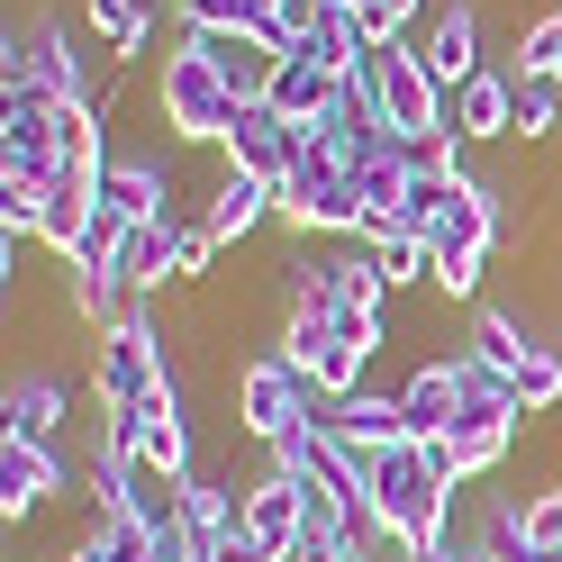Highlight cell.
<instances>
[{
  "label": "cell",
  "mask_w": 562,
  "mask_h": 562,
  "mask_svg": "<svg viewBox=\"0 0 562 562\" xmlns=\"http://www.w3.org/2000/svg\"><path fill=\"white\" fill-rule=\"evenodd\" d=\"M453 499H463V490L445 481L436 445H417V436H408V445H381V453H372V517L391 526V536H408L417 553L445 544L453 526H463V517H453Z\"/></svg>",
  "instance_id": "cell-1"
},
{
  "label": "cell",
  "mask_w": 562,
  "mask_h": 562,
  "mask_svg": "<svg viewBox=\"0 0 562 562\" xmlns=\"http://www.w3.org/2000/svg\"><path fill=\"white\" fill-rule=\"evenodd\" d=\"M236 110H245V100L227 91V74L200 55V37L182 27V37H172V55L155 64V127L172 136V146H191V155H218V136H227Z\"/></svg>",
  "instance_id": "cell-2"
},
{
  "label": "cell",
  "mask_w": 562,
  "mask_h": 562,
  "mask_svg": "<svg viewBox=\"0 0 562 562\" xmlns=\"http://www.w3.org/2000/svg\"><path fill=\"white\" fill-rule=\"evenodd\" d=\"M164 381H182V372H172V327H164V318L127 308L119 327L91 336V408H100V417H136Z\"/></svg>",
  "instance_id": "cell-3"
},
{
  "label": "cell",
  "mask_w": 562,
  "mask_h": 562,
  "mask_svg": "<svg viewBox=\"0 0 562 562\" xmlns=\"http://www.w3.org/2000/svg\"><path fill=\"white\" fill-rule=\"evenodd\" d=\"M227 408H236V436L255 445V453H272V445H291L300 427H318L327 400H318V381L272 345V355H255V363L227 372Z\"/></svg>",
  "instance_id": "cell-4"
},
{
  "label": "cell",
  "mask_w": 562,
  "mask_h": 562,
  "mask_svg": "<svg viewBox=\"0 0 562 562\" xmlns=\"http://www.w3.org/2000/svg\"><path fill=\"white\" fill-rule=\"evenodd\" d=\"M281 227H291V236H363V191H355V164H345L318 127L300 136L291 172H281Z\"/></svg>",
  "instance_id": "cell-5"
},
{
  "label": "cell",
  "mask_w": 562,
  "mask_h": 562,
  "mask_svg": "<svg viewBox=\"0 0 562 562\" xmlns=\"http://www.w3.org/2000/svg\"><path fill=\"white\" fill-rule=\"evenodd\" d=\"M363 100L381 119H391L408 146H427V136H445V82L427 74V55H417V37H372V55H363Z\"/></svg>",
  "instance_id": "cell-6"
},
{
  "label": "cell",
  "mask_w": 562,
  "mask_h": 562,
  "mask_svg": "<svg viewBox=\"0 0 562 562\" xmlns=\"http://www.w3.org/2000/svg\"><path fill=\"white\" fill-rule=\"evenodd\" d=\"M64 499H74V463L64 445H37V436H0V517L19 526H46Z\"/></svg>",
  "instance_id": "cell-7"
},
{
  "label": "cell",
  "mask_w": 562,
  "mask_h": 562,
  "mask_svg": "<svg viewBox=\"0 0 562 562\" xmlns=\"http://www.w3.org/2000/svg\"><path fill=\"white\" fill-rule=\"evenodd\" d=\"M100 209H119L127 227H164V218H182L172 155H164V146H110V164H100Z\"/></svg>",
  "instance_id": "cell-8"
},
{
  "label": "cell",
  "mask_w": 562,
  "mask_h": 562,
  "mask_svg": "<svg viewBox=\"0 0 562 562\" xmlns=\"http://www.w3.org/2000/svg\"><path fill=\"white\" fill-rule=\"evenodd\" d=\"M445 136H463V146H499V136H517V74H508V64H481L463 91H445Z\"/></svg>",
  "instance_id": "cell-9"
},
{
  "label": "cell",
  "mask_w": 562,
  "mask_h": 562,
  "mask_svg": "<svg viewBox=\"0 0 562 562\" xmlns=\"http://www.w3.org/2000/svg\"><path fill=\"white\" fill-rule=\"evenodd\" d=\"M300 136H308V127H291V119L272 110V100H245V110L227 119V136H218V164L281 182V172H291V155H300Z\"/></svg>",
  "instance_id": "cell-10"
},
{
  "label": "cell",
  "mask_w": 562,
  "mask_h": 562,
  "mask_svg": "<svg viewBox=\"0 0 562 562\" xmlns=\"http://www.w3.org/2000/svg\"><path fill=\"white\" fill-rule=\"evenodd\" d=\"M417 55H427V74L445 82V91H463L472 74H481V0H436V19L417 27Z\"/></svg>",
  "instance_id": "cell-11"
},
{
  "label": "cell",
  "mask_w": 562,
  "mask_h": 562,
  "mask_svg": "<svg viewBox=\"0 0 562 562\" xmlns=\"http://www.w3.org/2000/svg\"><path fill=\"white\" fill-rule=\"evenodd\" d=\"M263 218H281V182H263V172H236V164H218V182H209V200H200V227L218 236V245H245Z\"/></svg>",
  "instance_id": "cell-12"
},
{
  "label": "cell",
  "mask_w": 562,
  "mask_h": 562,
  "mask_svg": "<svg viewBox=\"0 0 562 562\" xmlns=\"http://www.w3.org/2000/svg\"><path fill=\"white\" fill-rule=\"evenodd\" d=\"M400 408H408V436H417V445L453 436V427H463V363H453V355H427V363L400 381Z\"/></svg>",
  "instance_id": "cell-13"
},
{
  "label": "cell",
  "mask_w": 562,
  "mask_h": 562,
  "mask_svg": "<svg viewBox=\"0 0 562 562\" xmlns=\"http://www.w3.org/2000/svg\"><path fill=\"white\" fill-rule=\"evenodd\" d=\"M64 408H74L64 372L27 363V372H10V391H0V436H37V445H64Z\"/></svg>",
  "instance_id": "cell-14"
},
{
  "label": "cell",
  "mask_w": 562,
  "mask_h": 562,
  "mask_svg": "<svg viewBox=\"0 0 562 562\" xmlns=\"http://www.w3.org/2000/svg\"><path fill=\"white\" fill-rule=\"evenodd\" d=\"M200 37V55L227 74V91L236 100H272V74H281V46L263 37V27H191Z\"/></svg>",
  "instance_id": "cell-15"
},
{
  "label": "cell",
  "mask_w": 562,
  "mask_h": 562,
  "mask_svg": "<svg viewBox=\"0 0 562 562\" xmlns=\"http://www.w3.org/2000/svg\"><path fill=\"white\" fill-rule=\"evenodd\" d=\"M318 427L327 436H345L355 453H381V445H408V408H400V391H345V400H327L318 408Z\"/></svg>",
  "instance_id": "cell-16"
},
{
  "label": "cell",
  "mask_w": 562,
  "mask_h": 562,
  "mask_svg": "<svg viewBox=\"0 0 562 562\" xmlns=\"http://www.w3.org/2000/svg\"><path fill=\"white\" fill-rule=\"evenodd\" d=\"M300 481L291 472H272V453H263V472H255V490H245V536H255L272 562H291V544H300Z\"/></svg>",
  "instance_id": "cell-17"
},
{
  "label": "cell",
  "mask_w": 562,
  "mask_h": 562,
  "mask_svg": "<svg viewBox=\"0 0 562 562\" xmlns=\"http://www.w3.org/2000/svg\"><path fill=\"white\" fill-rule=\"evenodd\" d=\"M517 427H526V417H463L453 436H436L445 481H453V490H463V481H490V472H499L508 453H517Z\"/></svg>",
  "instance_id": "cell-18"
},
{
  "label": "cell",
  "mask_w": 562,
  "mask_h": 562,
  "mask_svg": "<svg viewBox=\"0 0 562 562\" xmlns=\"http://www.w3.org/2000/svg\"><path fill=\"white\" fill-rule=\"evenodd\" d=\"M74 19L91 27V46H100V64H127L146 55V37H155V0H74Z\"/></svg>",
  "instance_id": "cell-19"
},
{
  "label": "cell",
  "mask_w": 562,
  "mask_h": 562,
  "mask_svg": "<svg viewBox=\"0 0 562 562\" xmlns=\"http://www.w3.org/2000/svg\"><path fill=\"white\" fill-rule=\"evenodd\" d=\"M336 100H345V74H327V64H318V55H300V46L281 55V74H272V110L291 119V127H318Z\"/></svg>",
  "instance_id": "cell-20"
},
{
  "label": "cell",
  "mask_w": 562,
  "mask_h": 562,
  "mask_svg": "<svg viewBox=\"0 0 562 562\" xmlns=\"http://www.w3.org/2000/svg\"><path fill=\"white\" fill-rule=\"evenodd\" d=\"M300 55H318L327 74H345V82H355V74H363V55H372V27H363V10L327 0V10H318V27L300 37Z\"/></svg>",
  "instance_id": "cell-21"
},
{
  "label": "cell",
  "mask_w": 562,
  "mask_h": 562,
  "mask_svg": "<svg viewBox=\"0 0 562 562\" xmlns=\"http://www.w3.org/2000/svg\"><path fill=\"white\" fill-rule=\"evenodd\" d=\"M536 345H544V336H536V327H517L508 308H481V318H472V355H481V363H499L508 381L536 363Z\"/></svg>",
  "instance_id": "cell-22"
},
{
  "label": "cell",
  "mask_w": 562,
  "mask_h": 562,
  "mask_svg": "<svg viewBox=\"0 0 562 562\" xmlns=\"http://www.w3.org/2000/svg\"><path fill=\"white\" fill-rule=\"evenodd\" d=\"M508 74H517V64H508ZM553 127H562V82L517 74V146H544Z\"/></svg>",
  "instance_id": "cell-23"
},
{
  "label": "cell",
  "mask_w": 562,
  "mask_h": 562,
  "mask_svg": "<svg viewBox=\"0 0 562 562\" xmlns=\"http://www.w3.org/2000/svg\"><path fill=\"white\" fill-rule=\"evenodd\" d=\"M472 536L490 544V562H526V553H536V526H526V499H490Z\"/></svg>",
  "instance_id": "cell-24"
},
{
  "label": "cell",
  "mask_w": 562,
  "mask_h": 562,
  "mask_svg": "<svg viewBox=\"0 0 562 562\" xmlns=\"http://www.w3.org/2000/svg\"><path fill=\"white\" fill-rule=\"evenodd\" d=\"M372 245H381V272H391V291H400V300L417 291V281H436V245H427V236L391 227V236H372Z\"/></svg>",
  "instance_id": "cell-25"
},
{
  "label": "cell",
  "mask_w": 562,
  "mask_h": 562,
  "mask_svg": "<svg viewBox=\"0 0 562 562\" xmlns=\"http://www.w3.org/2000/svg\"><path fill=\"white\" fill-rule=\"evenodd\" d=\"M562 408V345H536V363L517 372V417H553Z\"/></svg>",
  "instance_id": "cell-26"
},
{
  "label": "cell",
  "mask_w": 562,
  "mask_h": 562,
  "mask_svg": "<svg viewBox=\"0 0 562 562\" xmlns=\"http://www.w3.org/2000/svg\"><path fill=\"white\" fill-rule=\"evenodd\" d=\"M209 263H218V236H209L200 218H191V227H172V291H200Z\"/></svg>",
  "instance_id": "cell-27"
},
{
  "label": "cell",
  "mask_w": 562,
  "mask_h": 562,
  "mask_svg": "<svg viewBox=\"0 0 562 562\" xmlns=\"http://www.w3.org/2000/svg\"><path fill=\"white\" fill-rule=\"evenodd\" d=\"M318 10H327V0H263V19H255V27H263V37H272L281 55H291V46L308 37V27H318Z\"/></svg>",
  "instance_id": "cell-28"
},
{
  "label": "cell",
  "mask_w": 562,
  "mask_h": 562,
  "mask_svg": "<svg viewBox=\"0 0 562 562\" xmlns=\"http://www.w3.org/2000/svg\"><path fill=\"white\" fill-rule=\"evenodd\" d=\"M182 27H255L263 19V0H164Z\"/></svg>",
  "instance_id": "cell-29"
},
{
  "label": "cell",
  "mask_w": 562,
  "mask_h": 562,
  "mask_svg": "<svg viewBox=\"0 0 562 562\" xmlns=\"http://www.w3.org/2000/svg\"><path fill=\"white\" fill-rule=\"evenodd\" d=\"M481 272H490V255H436V281H427V291L453 308V300H472V291H481Z\"/></svg>",
  "instance_id": "cell-30"
},
{
  "label": "cell",
  "mask_w": 562,
  "mask_h": 562,
  "mask_svg": "<svg viewBox=\"0 0 562 562\" xmlns=\"http://www.w3.org/2000/svg\"><path fill=\"white\" fill-rule=\"evenodd\" d=\"M526 526L536 544H562V490H526Z\"/></svg>",
  "instance_id": "cell-31"
},
{
  "label": "cell",
  "mask_w": 562,
  "mask_h": 562,
  "mask_svg": "<svg viewBox=\"0 0 562 562\" xmlns=\"http://www.w3.org/2000/svg\"><path fill=\"white\" fill-rule=\"evenodd\" d=\"M427 562H490V544L472 536V526H453L445 544H427Z\"/></svg>",
  "instance_id": "cell-32"
},
{
  "label": "cell",
  "mask_w": 562,
  "mask_h": 562,
  "mask_svg": "<svg viewBox=\"0 0 562 562\" xmlns=\"http://www.w3.org/2000/svg\"><path fill=\"white\" fill-rule=\"evenodd\" d=\"M200 562H272V553H263V544H255V536H245V526H236V536H218V544H209Z\"/></svg>",
  "instance_id": "cell-33"
},
{
  "label": "cell",
  "mask_w": 562,
  "mask_h": 562,
  "mask_svg": "<svg viewBox=\"0 0 562 562\" xmlns=\"http://www.w3.org/2000/svg\"><path fill=\"white\" fill-rule=\"evenodd\" d=\"M526 562H562V544H536V553H526Z\"/></svg>",
  "instance_id": "cell-34"
},
{
  "label": "cell",
  "mask_w": 562,
  "mask_h": 562,
  "mask_svg": "<svg viewBox=\"0 0 562 562\" xmlns=\"http://www.w3.org/2000/svg\"><path fill=\"white\" fill-rule=\"evenodd\" d=\"M553 490H562V481H553Z\"/></svg>",
  "instance_id": "cell-35"
}]
</instances>
